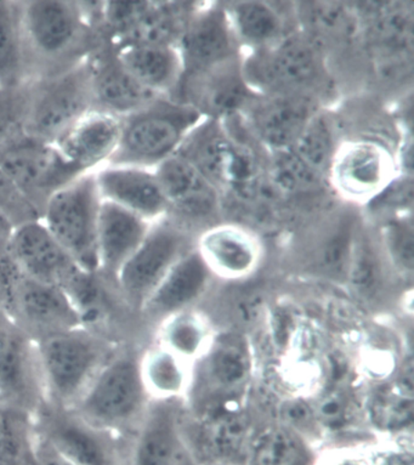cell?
Listing matches in <instances>:
<instances>
[{"label":"cell","instance_id":"3957f363","mask_svg":"<svg viewBox=\"0 0 414 465\" xmlns=\"http://www.w3.org/2000/svg\"><path fill=\"white\" fill-rule=\"evenodd\" d=\"M138 345L117 346L72 410L94 427L127 439L149 409Z\"/></svg>","mask_w":414,"mask_h":465},{"label":"cell","instance_id":"d4e9b609","mask_svg":"<svg viewBox=\"0 0 414 465\" xmlns=\"http://www.w3.org/2000/svg\"><path fill=\"white\" fill-rule=\"evenodd\" d=\"M121 135V118L90 111L68 129L55 145L72 165L89 173L109 164Z\"/></svg>","mask_w":414,"mask_h":465},{"label":"cell","instance_id":"4316f807","mask_svg":"<svg viewBox=\"0 0 414 465\" xmlns=\"http://www.w3.org/2000/svg\"><path fill=\"white\" fill-rule=\"evenodd\" d=\"M212 272L240 279L251 275L261 251L251 231L236 223H217L202 233L197 250Z\"/></svg>","mask_w":414,"mask_h":465},{"label":"cell","instance_id":"ab89813d","mask_svg":"<svg viewBox=\"0 0 414 465\" xmlns=\"http://www.w3.org/2000/svg\"><path fill=\"white\" fill-rule=\"evenodd\" d=\"M210 367L212 377L222 388H239L250 373V359L239 342L222 341L212 352Z\"/></svg>","mask_w":414,"mask_h":465},{"label":"cell","instance_id":"816d5d0a","mask_svg":"<svg viewBox=\"0 0 414 465\" xmlns=\"http://www.w3.org/2000/svg\"><path fill=\"white\" fill-rule=\"evenodd\" d=\"M13 229L14 227L5 218L0 216V259L6 257Z\"/></svg>","mask_w":414,"mask_h":465},{"label":"cell","instance_id":"74e56055","mask_svg":"<svg viewBox=\"0 0 414 465\" xmlns=\"http://www.w3.org/2000/svg\"><path fill=\"white\" fill-rule=\"evenodd\" d=\"M208 456L226 463L248 449V424L241 414L230 412L212 418L202 436Z\"/></svg>","mask_w":414,"mask_h":465},{"label":"cell","instance_id":"83f0119b","mask_svg":"<svg viewBox=\"0 0 414 465\" xmlns=\"http://www.w3.org/2000/svg\"><path fill=\"white\" fill-rule=\"evenodd\" d=\"M293 5L295 27L329 56L333 46L360 45V19L354 3L297 2Z\"/></svg>","mask_w":414,"mask_h":465},{"label":"cell","instance_id":"30bf717a","mask_svg":"<svg viewBox=\"0 0 414 465\" xmlns=\"http://www.w3.org/2000/svg\"><path fill=\"white\" fill-rule=\"evenodd\" d=\"M77 310L81 326L116 346L136 344L135 330L143 322L118 287L100 270L82 269L64 290Z\"/></svg>","mask_w":414,"mask_h":465},{"label":"cell","instance_id":"277c9868","mask_svg":"<svg viewBox=\"0 0 414 465\" xmlns=\"http://www.w3.org/2000/svg\"><path fill=\"white\" fill-rule=\"evenodd\" d=\"M244 78L253 92L309 95L326 103L332 90L329 56L295 30L269 48L242 54Z\"/></svg>","mask_w":414,"mask_h":465},{"label":"cell","instance_id":"7402d4cb","mask_svg":"<svg viewBox=\"0 0 414 465\" xmlns=\"http://www.w3.org/2000/svg\"><path fill=\"white\" fill-rule=\"evenodd\" d=\"M101 200L154 223L168 215V203L154 169L106 164L94 171Z\"/></svg>","mask_w":414,"mask_h":465},{"label":"cell","instance_id":"7bdbcfd3","mask_svg":"<svg viewBox=\"0 0 414 465\" xmlns=\"http://www.w3.org/2000/svg\"><path fill=\"white\" fill-rule=\"evenodd\" d=\"M374 423L380 428L398 430L412 423L413 394L402 391H385L374 398L370 405Z\"/></svg>","mask_w":414,"mask_h":465},{"label":"cell","instance_id":"4dcf8cb0","mask_svg":"<svg viewBox=\"0 0 414 465\" xmlns=\"http://www.w3.org/2000/svg\"><path fill=\"white\" fill-rule=\"evenodd\" d=\"M117 52L129 74L156 95H171L182 77V60L175 46L132 45Z\"/></svg>","mask_w":414,"mask_h":465},{"label":"cell","instance_id":"ac0fdd59","mask_svg":"<svg viewBox=\"0 0 414 465\" xmlns=\"http://www.w3.org/2000/svg\"><path fill=\"white\" fill-rule=\"evenodd\" d=\"M175 48L182 74H198L242 56L222 2L200 3Z\"/></svg>","mask_w":414,"mask_h":465},{"label":"cell","instance_id":"5bb4252c","mask_svg":"<svg viewBox=\"0 0 414 465\" xmlns=\"http://www.w3.org/2000/svg\"><path fill=\"white\" fill-rule=\"evenodd\" d=\"M5 315L35 342L82 327L77 310L63 288L32 280L14 265L6 291Z\"/></svg>","mask_w":414,"mask_h":465},{"label":"cell","instance_id":"484cf974","mask_svg":"<svg viewBox=\"0 0 414 465\" xmlns=\"http://www.w3.org/2000/svg\"><path fill=\"white\" fill-rule=\"evenodd\" d=\"M151 223L134 213L103 201L97 222V270L116 279L120 270L145 239Z\"/></svg>","mask_w":414,"mask_h":465},{"label":"cell","instance_id":"9a60e30c","mask_svg":"<svg viewBox=\"0 0 414 465\" xmlns=\"http://www.w3.org/2000/svg\"><path fill=\"white\" fill-rule=\"evenodd\" d=\"M244 78L242 56L193 74H182L171 99L189 104L204 120L226 121L242 114L254 99Z\"/></svg>","mask_w":414,"mask_h":465},{"label":"cell","instance_id":"7dc6e473","mask_svg":"<svg viewBox=\"0 0 414 465\" xmlns=\"http://www.w3.org/2000/svg\"><path fill=\"white\" fill-rule=\"evenodd\" d=\"M347 402L340 395L332 394L323 399L319 406V416L327 425L337 427L345 420Z\"/></svg>","mask_w":414,"mask_h":465},{"label":"cell","instance_id":"52a82bcc","mask_svg":"<svg viewBox=\"0 0 414 465\" xmlns=\"http://www.w3.org/2000/svg\"><path fill=\"white\" fill-rule=\"evenodd\" d=\"M101 203L95 176L89 172L54 193L41 216L57 242L88 272L99 268L96 233Z\"/></svg>","mask_w":414,"mask_h":465},{"label":"cell","instance_id":"b9f144b4","mask_svg":"<svg viewBox=\"0 0 414 465\" xmlns=\"http://www.w3.org/2000/svg\"><path fill=\"white\" fill-rule=\"evenodd\" d=\"M27 84L0 88V149L26 133Z\"/></svg>","mask_w":414,"mask_h":465},{"label":"cell","instance_id":"f1b7e54d","mask_svg":"<svg viewBox=\"0 0 414 465\" xmlns=\"http://www.w3.org/2000/svg\"><path fill=\"white\" fill-rule=\"evenodd\" d=\"M211 273L197 251L186 252L143 306V322L169 315L194 301L207 287Z\"/></svg>","mask_w":414,"mask_h":465},{"label":"cell","instance_id":"7c38bea8","mask_svg":"<svg viewBox=\"0 0 414 465\" xmlns=\"http://www.w3.org/2000/svg\"><path fill=\"white\" fill-rule=\"evenodd\" d=\"M0 167L41 216L54 193L85 174L61 154L55 143L26 133L0 149Z\"/></svg>","mask_w":414,"mask_h":465},{"label":"cell","instance_id":"8fae6325","mask_svg":"<svg viewBox=\"0 0 414 465\" xmlns=\"http://www.w3.org/2000/svg\"><path fill=\"white\" fill-rule=\"evenodd\" d=\"M396 153L374 138L347 139L330 167L329 183L345 203L366 207L399 175Z\"/></svg>","mask_w":414,"mask_h":465},{"label":"cell","instance_id":"6da1fadb","mask_svg":"<svg viewBox=\"0 0 414 465\" xmlns=\"http://www.w3.org/2000/svg\"><path fill=\"white\" fill-rule=\"evenodd\" d=\"M222 194L239 203L277 200L268 179V151L248 133L240 115L226 121L203 120L178 153Z\"/></svg>","mask_w":414,"mask_h":465},{"label":"cell","instance_id":"cb8c5ba5","mask_svg":"<svg viewBox=\"0 0 414 465\" xmlns=\"http://www.w3.org/2000/svg\"><path fill=\"white\" fill-rule=\"evenodd\" d=\"M243 53L269 48L297 30L291 3L222 2Z\"/></svg>","mask_w":414,"mask_h":465},{"label":"cell","instance_id":"f6af8a7d","mask_svg":"<svg viewBox=\"0 0 414 465\" xmlns=\"http://www.w3.org/2000/svg\"><path fill=\"white\" fill-rule=\"evenodd\" d=\"M0 216L13 227L41 220L37 209L0 167Z\"/></svg>","mask_w":414,"mask_h":465},{"label":"cell","instance_id":"836d02e7","mask_svg":"<svg viewBox=\"0 0 414 465\" xmlns=\"http://www.w3.org/2000/svg\"><path fill=\"white\" fill-rule=\"evenodd\" d=\"M28 82L20 0H0V88H17Z\"/></svg>","mask_w":414,"mask_h":465},{"label":"cell","instance_id":"f546056e","mask_svg":"<svg viewBox=\"0 0 414 465\" xmlns=\"http://www.w3.org/2000/svg\"><path fill=\"white\" fill-rule=\"evenodd\" d=\"M200 3L146 2L134 24L114 48L132 45H172L178 43Z\"/></svg>","mask_w":414,"mask_h":465},{"label":"cell","instance_id":"ffe728a7","mask_svg":"<svg viewBox=\"0 0 414 465\" xmlns=\"http://www.w3.org/2000/svg\"><path fill=\"white\" fill-rule=\"evenodd\" d=\"M6 255L23 275L63 290L82 270L42 220L14 227Z\"/></svg>","mask_w":414,"mask_h":465},{"label":"cell","instance_id":"60d3db41","mask_svg":"<svg viewBox=\"0 0 414 465\" xmlns=\"http://www.w3.org/2000/svg\"><path fill=\"white\" fill-rule=\"evenodd\" d=\"M142 371L149 392L169 395L182 388V370L171 351H156L143 355Z\"/></svg>","mask_w":414,"mask_h":465},{"label":"cell","instance_id":"4fadbf2b","mask_svg":"<svg viewBox=\"0 0 414 465\" xmlns=\"http://www.w3.org/2000/svg\"><path fill=\"white\" fill-rule=\"evenodd\" d=\"M185 230L168 215L151 223L145 239L118 272L116 281L122 294L139 312L186 253Z\"/></svg>","mask_w":414,"mask_h":465},{"label":"cell","instance_id":"e575fe53","mask_svg":"<svg viewBox=\"0 0 414 465\" xmlns=\"http://www.w3.org/2000/svg\"><path fill=\"white\" fill-rule=\"evenodd\" d=\"M345 280L360 297L366 299L373 298L383 286L384 265L380 248L362 222L356 232Z\"/></svg>","mask_w":414,"mask_h":465},{"label":"cell","instance_id":"44dd1931","mask_svg":"<svg viewBox=\"0 0 414 465\" xmlns=\"http://www.w3.org/2000/svg\"><path fill=\"white\" fill-rule=\"evenodd\" d=\"M89 70L95 111L123 118L160 97L129 74L117 49L106 38L89 57Z\"/></svg>","mask_w":414,"mask_h":465},{"label":"cell","instance_id":"8992f818","mask_svg":"<svg viewBox=\"0 0 414 465\" xmlns=\"http://www.w3.org/2000/svg\"><path fill=\"white\" fill-rule=\"evenodd\" d=\"M46 402L72 409L117 346L77 327L35 342Z\"/></svg>","mask_w":414,"mask_h":465},{"label":"cell","instance_id":"db71d44e","mask_svg":"<svg viewBox=\"0 0 414 465\" xmlns=\"http://www.w3.org/2000/svg\"><path fill=\"white\" fill-rule=\"evenodd\" d=\"M215 465H230L229 463H219V464H215Z\"/></svg>","mask_w":414,"mask_h":465},{"label":"cell","instance_id":"7a4b0ae2","mask_svg":"<svg viewBox=\"0 0 414 465\" xmlns=\"http://www.w3.org/2000/svg\"><path fill=\"white\" fill-rule=\"evenodd\" d=\"M20 9L30 82L79 66L105 39L86 20L79 2L20 0Z\"/></svg>","mask_w":414,"mask_h":465},{"label":"cell","instance_id":"c3c4849f","mask_svg":"<svg viewBox=\"0 0 414 465\" xmlns=\"http://www.w3.org/2000/svg\"><path fill=\"white\" fill-rule=\"evenodd\" d=\"M282 416L288 424L294 425V427H304L312 420L314 412L305 402L295 400V401L287 402L283 406Z\"/></svg>","mask_w":414,"mask_h":465},{"label":"cell","instance_id":"f907efd6","mask_svg":"<svg viewBox=\"0 0 414 465\" xmlns=\"http://www.w3.org/2000/svg\"><path fill=\"white\" fill-rule=\"evenodd\" d=\"M13 265L8 255L0 259V316L5 315V299Z\"/></svg>","mask_w":414,"mask_h":465},{"label":"cell","instance_id":"f5cc1de1","mask_svg":"<svg viewBox=\"0 0 414 465\" xmlns=\"http://www.w3.org/2000/svg\"><path fill=\"white\" fill-rule=\"evenodd\" d=\"M23 465H38L37 460H35V457L31 458L30 460H27L26 463H24Z\"/></svg>","mask_w":414,"mask_h":465},{"label":"cell","instance_id":"bcb514c9","mask_svg":"<svg viewBox=\"0 0 414 465\" xmlns=\"http://www.w3.org/2000/svg\"><path fill=\"white\" fill-rule=\"evenodd\" d=\"M167 338L172 351L182 354H192L201 344L202 331L192 321L182 319L169 326Z\"/></svg>","mask_w":414,"mask_h":465},{"label":"cell","instance_id":"603a6c76","mask_svg":"<svg viewBox=\"0 0 414 465\" xmlns=\"http://www.w3.org/2000/svg\"><path fill=\"white\" fill-rule=\"evenodd\" d=\"M122 465H196L182 441L171 412L163 405L149 406L125 442Z\"/></svg>","mask_w":414,"mask_h":465},{"label":"cell","instance_id":"5b68a950","mask_svg":"<svg viewBox=\"0 0 414 465\" xmlns=\"http://www.w3.org/2000/svg\"><path fill=\"white\" fill-rule=\"evenodd\" d=\"M189 104L160 96L121 118V135L109 164L156 169L174 156L191 132L203 121Z\"/></svg>","mask_w":414,"mask_h":465},{"label":"cell","instance_id":"ba28073f","mask_svg":"<svg viewBox=\"0 0 414 465\" xmlns=\"http://www.w3.org/2000/svg\"><path fill=\"white\" fill-rule=\"evenodd\" d=\"M93 110L88 59L64 74L28 82L26 134L55 143Z\"/></svg>","mask_w":414,"mask_h":465},{"label":"cell","instance_id":"e0dca14e","mask_svg":"<svg viewBox=\"0 0 414 465\" xmlns=\"http://www.w3.org/2000/svg\"><path fill=\"white\" fill-rule=\"evenodd\" d=\"M323 107L325 103L314 96L257 94L240 117L255 142L273 153L291 149L309 121Z\"/></svg>","mask_w":414,"mask_h":465},{"label":"cell","instance_id":"2e32d148","mask_svg":"<svg viewBox=\"0 0 414 465\" xmlns=\"http://www.w3.org/2000/svg\"><path fill=\"white\" fill-rule=\"evenodd\" d=\"M0 400L34 416L46 402L37 346L8 316H0Z\"/></svg>","mask_w":414,"mask_h":465},{"label":"cell","instance_id":"9c48e42d","mask_svg":"<svg viewBox=\"0 0 414 465\" xmlns=\"http://www.w3.org/2000/svg\"><path fill=\"white\" fill-rule=\"evenodd\" d=\"M34 438L74 465H122L125 442L72 409L45 402L34 416Z\"/></svg>","mask_w":414,"mask_h":465},{"label":"cell","instance_id":"f35d334b","mask_svg":"<svg viewBox=\"0 0 414 465\" xmlns=\"http://www.w3.org/2000/svg\"><path fill=\"white\" fill-rule=\"evenodd\" d=\"M383 252L399 272L412 275L414 266V226L412 214L384 219L380 229Z\"/></svg>","mask_w":414,"mask_h":465},{"label":"cell","instance_id":"d6a6232c","mask_svg":"<svg viewBox=\"0 0 414 465\" xmlns=\"http://www.w3.org/2000/svg\"><path fill=\"white\" fill-rule=\"evenodd\" d=\"M341 129L343 124L337 115L323 107L309 121L291 150L312 171L329 180L334 157L344 142Z\"/></svg>","mask_w":414,"mask_h":465},{"label":"cell","instance_id":"681fc988","mask_svg":"<svg viewBox=\"0 0 414 465\" xmlns=\"http://www.w3.org/2000/svg\"><path fill=\"white\" fill-rule=\"evenodd\" d=\"M34 457L38 465H74L38 440L34 443Z\"/></svg>","mask_w":414,"mask_h":465},{"label":"cell","instance_id":"d6986e66","mask_svg":"<svg viewBox=\"0 0 414 465\" xmlns=\"http://www.w3.org/2000/svg\"><path fill=\"white\" fill-rule=\"evenodd\" d=\"M168 203V216L180 225L211 222L224 209V198L191 162L175 153L154 169Z\"/></svg>","mask_w":414,"mask_h":465},{"label":"cell","instance_id":"8d00e7d4","mask_svg":"<svg viewBox=\"0 0 414 465\" xmlns=\"http://www.w3.org/2000/svg\"><path fill=\"white\" fill-rule=\"evenodd\" d=\"M250 465H311L304 443L286 429L261 432L248 446Z\"/></svg>","mask_w":414,"mask_h":465},{"label":"cell","instance_id":"1f68e13d","mask_svg":"<svg viewBox=\"0 0 414 465\" xmlns=\"http://www.w3.org/2000/svg\"><path fill=\"white\" fill-rule=\"evenodd\" d=\"M268 179L280 201L333 193L329 180L308 167L291 149L268 153Z\"/></svg>","mask_w":414,"mask_h":465},{"label":"cell","instance_id":"ee69618b","mask_svg":"<svg viewBox=\"0 0 414 465\" xmlns=\"http://www.w3.org/2000/svg\"><path fill=\"white\" fill-rule=\"evenodd\" d=\"M413 193V176L399 173V175L389 183L387 189L378 194L365 208L374 214H380L383 219L412 214Z\"/></svg>","mask_w":414,"mask_h":465},{"label":"cell","instance_id":"d590c367","mask_svg":"<svg viewBox=\"0 0 414 465\" xmlns=\"http://www.w3.org/2000/svg\"><path fill=\"white\" fill-rule=\"evenodd\" d=\"M34 416L0 400V465H23L34 457Z\"/></svg>","mask_w":414,"mask_h":465}]
</instances>
